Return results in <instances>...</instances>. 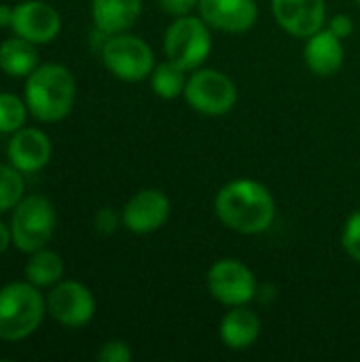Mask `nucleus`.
I'll use <instances>...</instances> for the list:
<instances>
[{"label":"nucleus","instance_id":"obj_27","mask_svg":"<svg viewBox=\"0 0 360 362\" xmlns=\"http://www.w3.org/2000/svg\"><path fill=\"white\" fill-rule=\"evenodd\" d=\"M327 28H329L335 36H339L342 40H346V38L352 36V32H354V21H352L350 15H335V17L329 21Z\"/></svg>","mask_w":360,"mask_h":362},{"label":"nucleus","instance_id":"obj_11","mask_svg":"<svg viewBox=\"0 0 360 362\" xmlns=\"http://www.w3.org/2000/svg\"><path fill=\"white\" fill-rule=\"evenodd\" d=\"M11 28L17 36L34 45H47L59 34L62 17L51 4L42 0H25L15 6Z\"/></svg>","mask_w":360,"mask_h":362},{"label":"nucleus","instance_id":"obj_20","mask_svg":"<svg viewBox=\"0 0 360 362\" xmlns=\"http://www.w3.org/2000/svg\"><path fill=\"white\" fill-rule=\"evenodd\" d=\"M149 81H151V87H153L155 95H159L161 100H176V98H180L185 93L189 74L178 64L166 59L161 64H155Z\"/></svg>","mask_w":360,"mask_h":362},{"label":"nucleus","instance_id":"obj_7","mask_svg":"<svg viewBox=\"0 0 360 362\" xmlns=\"http://www.w3.org/2000/svg\"><path fill=\"white\" fill-rule=\"evenodd\" d=\"M55 231L53 204L42 195L23 197L13 212L11 238L21 252H36L45 248Z\"/></svg>","mask_w":360,"mask_h":362},{"label":"nucleus","instance_id":"obj_28","mask_svg":"<svg viewBox=\"0 0 360 362\" xmlns=\"http://www.w3.org/2000/svg\"><path fill=\"white\" fill-rule=\"evenodd\" d=\"M13 11L8 4H0V28H8L13 23Z\"/></svg>","mask_w":360,"mask_h":362},{"label":"nucleus","instance_id":"obj_13","mask_svg":"<svg viewBox=\"0 0 360 362\" xmlns=\"http://www.w3.org/2000/svg\"><path fill=\"white\" fill-rule=\"evenodd\" d=\"M272 13L276 23L291 36L308 38L320 28L327 19L325 0H272Z\"/></svg>","mask_w":360,"mask_h":362},{"label":"nucleus","instance_id":"obj_6","mask_svg":"<svg viewBox=\"0 0 360 362\" xmlns=\"http://www.w3.org/2000/svg\"><path fill=\"white\" fill-rule=\"evenodd\" d=\"M182 98L199 115L223 117L236 106L238 87L216 68H197L191 72Z\"/></svg>","mask_w":360,"mask_h":362},{"label":"nucleus","instance_id":"obj_23","mask_svg":"<svg viewBox=\"0 0 360 362\" xmlns=\"http://www.w3.org/2000/svg\"><path fill=\"white\" fill-rule=\"evenodd\" d=\"M342 246L350 259L360 263V210L350 214V218L346 221L342 231Z\"/></svg>","mask_w":360,"mask_h":362},{"label":"nucleus","instance_id":"obj_12","mask_svg":"<svg viewBox=\"0 0 360 362\" xmlns=\"http://www.w3.org/2000/svg\"><path fill=\"white\" fill-rule=\"evenodd\" d=\"M197 15L212 30L244 34L255 28L259 19V6L255 0H199Z\"/></svg>","mask_w":360,"mask_h":362},{"label":"nucleus","instance_id":"obj_15","mask_svg":"<svg viewBox=\"0 0 360 362\" xmlns=\"http://www.w3.org/2000/svg\"><path fill=\"white\" fill-rule=\"evenodd\" d=\"M346 57L344 40L335 36L329 28H320L312 36L306 38L303 59L306 66L316 76H333L342 70Z\"/></svg>","mask_w":360,"mask_h":362},{"label":"nucleus","instance_id":"obj_25","mask_svg":"<svg viewBox=\"0 0 360 362\" xmlns=\"http://www.w3.org/2000/svg\"><path fill=\"white\" fill-rule=\"evenodd\" d=\"M121 223H123V216L115 208H100L95 218H93V227L102 235H112Z\"/></svg>","mask_w":360,"mask_h":362},{"label":"nucleus","instance_id":"obj_3","mask_svg":"<svg viewBox=\"0 0 360 362\" xmlns=\"http://www.w3.org/2000/svg\"><path fill=\"white\" fill-rule=\"evenodd\" d=\"M45 318V299L30 282H13L0 288V339L21 341Z\"/></svg>","mask_w":360,"mask_h":362},{"label":"nucleus","instance_id":"obj_30","mask_svg":"<svg viewBox=\"0 0 360 362\" xmlns=\"http://www.w3.org/2000/svg\"><path fill=\"white\" fill-rule=\"evenodd\" d=\"M356 2H359V6H360V0H356Z\"/></svg>","mask_w":360,"mask_h":362},{"label":"nucleus","instance_id":"obj_4","mask_svg":"<svg viewBox=\"0 0 360 362\" xmlns=\"http://www.w3.org/2000/svg\"><path fill=\"white\" fill-rule=\"evenodd\" d=\"M166 57L187 72H193L204 66L212 51L210 25L197 15L174 17L163 36Z\"/></svg>","mask_w":360,"mask_h":362},{"label":"nucleus","instance_id":"obj_24","mask_svg":"<svg viewBox=\"0 0 360 362\" xmlns=\"http://www.w3.org/2000/svg\"><path fill=\"white\" fill-rule=\"evenodd\" d=\"M132 348L121 341V339H112L106 341L102 346V350L98 352V361L100 362H129L132 361Z\"/></svg>","mask_w":360,"mask_h":362},{"label":"nucleus","instance_id":"obj_29","mask_svg":"<svg viewBox=\"0 0 360 362\" xmlns=\"http://www.w3.org/2000/svg\"><path fill=\"white\" fill-rule=\"evenodd\" d=\"M11 240H13V238H11V229H8V227H6V225L0 221V255H2V252L8 248Z\"/></svg>","mask_w":360,"mask_h":362},{"label":"nucleus","instance_id":"obj_9","mask_svg":"<svg viewBox=\"0 0 360 362\" xmlns=\"http://www.w3.org/2000/svg\"><path fill=\"white\" fill-rule=\"evenodd\" d=\"M47 312L64 327L81 329L89 325L95 316V299L93 293L76 282V280H64L57 282L55 288L47 297Z\"/></svg>","mask_w":360,"mask_h":362},{"label":"nucleus","instance_id":"obj_2","mask_svg":"<svg viewBox=\"0 0 360 362\" xmlns=\"http://www.w3.org/2000/svg\"><path fill=\"white\" fill-rule=\"evenodd\" d=\"M76 100V81L62 64L38 66L25 81L28 110L42 123H55L70 115Z\"/></svg>","mask_w":360,"mask_h":362},{"label":"nucleus","instance_id":"obj_19","mask_svg":"<svg viewBox=\"0 0 360 362\" xmlns=\"http://www.w3.org/2000/svg\"><path fill=\"white\" fill-rule=\"evenodd\" d=\"M23 274H25L28 282L34 284L36 288L38 286H53L64 276V261L57 252L40 248V250L32 252L30 261L25 263Z\"/></svg>","mask_w":360,"mask_h":362},{"label":"nucleus","instance_id":"obj_18","mask_svg":"<svg viewBox=\"0 0 360 362\" xmlns=\"http://www.w3.org/2000/svg\"><path fill=\"white\" fill-rule=\"evenodd\" d=\"M38 68V53L34 42L13 36L0 45V70L8 76H28Z\"/></svg>","mask_w":360,"mask_h":362},{"label":"nucleus","instance_id":"obj_5","mask_svg":"<svg viewBox=\"0 0 360 362\" xmlns=\"http://www.w3.org/2000/svg\"><path fill=\"white\" fill-rule=\"evenodd\" d=\"M102 62L112 76L125 83L144 81L155 68L151 45L144 38L127 32L106 36L102 45Z\"/></svg>","mask_w":360,"mask_h":362},{"label":"nucleus","instance_id":"obj_22","mask_svg":"<svg viewBox=\"0 0 360 362\" xmlns=\"http://www.w3.org/2000/svg\"><path fill=\"white\" fill-rule=\"evenodd\" d=\"M28 104L13 93H0V134H15L23 127Z\"/></svg>","mask_w":360,"mask_h":362},{"label":"nucleus","instance_id":"obj_17","mask_svg":"<svg viewBox=\"0 0 360 362\" xmlns=\"http://www.w3.org/2000/svg\"><path fill=\"white\" fill-rule=\"evenodd\" d=\"M142 15V0H91V17L100 32H127Z\"/></svg>","mask_w":360,"mask_h":362},{"label":"nucleus","instance_id":"obj_21","mask_svg":"<svg viewBox=\"0 0 360 362\" xmlns=\"http://www.w3.org/2000/svg\"><path fill=\"white\" fill-rule=\"evenodd\" d=\"M23 176L13 165L0 163V214L8 212L23 199Z\"/></svg>","mask_w":360,"mask_h":362},{"label":"nucleus","instance_id":"obj_8","mask_svg":"<svg viewBox=\"0 0 360 362\" xmlns=\"http://www.w3.org/2000/svg\"><path fill=\"white\" fill-rule=\"evenodd\" d=\"M206 284L214 301L227 308L248 305L257 295V278L252 269L238 259H219L210 265Z\"/></svg>","mask_w":360,"mask_h":362},{"label":"nucleus","instance_id":"obj_16","mask_svg":"<svg viewBox=\"0 0 360 362\" xmlns=\"http://www.w3.org/2000/svg\"><path fill=\"white\" fill-rule=\"evenodd\" d=\"M219 335L229 350H248L261 335V318L250 308L236 305L223 316Z\"/></svg>","mask_w":360,"mask_h":362},{"label":"nucleus","instance_id":"obj_26","mask_svg":"<svg viewBox=\"0 0 360 362\" xmlns=\"http://www.w3.org/2000/svg\"><path fill=\"white\" fill-rule=\"evenodd\" d=\"M157 4L166 15L185 17V15H191L193 11H197L199 0H157Z\"/></svg>","mask_w":360,"mask_h":362},{"label":"nucleus","instance_id":"obj_14","mask_svg":"<svg viewBox=\"0 0 360 362\" xmlns=\"http://www.w3.org/2000/svg\"><path fill=\"white\" fill-rule=\"evenodd\" d=\"M11 165L21 174H32L42 170L51 159V140L45 132L36 127H21L8 142Z\"/></svg>","mask_w":360,"mask_h":362},{"label":"nucleus","instance_id":"obj_10","mask_svg":"<svg viewBox=\"0 0 360 362\" xmlns=\"http://www.w3.org/2000/svg\"><path fill=\"white\" fill-rule=\"evenodd\" d=\"M172 214L168 195L159 189H142L123 206V225L136 235L159 231Z\"/></svg>","mask_w":360,"mask_h":362},{"label":"nucleus","instance_id":"obj_1","mask_svg":"<svg viewBox=\"0 0 360 362\" xmlns=\"http://www.w3.org/2000/svg\"><path fill=\"white\" fill-rule=\"evenodd\" d=\"M214 214L227 229L242 235H257L272 227L276 199L265 185L252 178H238L216 193Z\"/></svg>","mask_w":360,"mask_h":362}]
</instances>
